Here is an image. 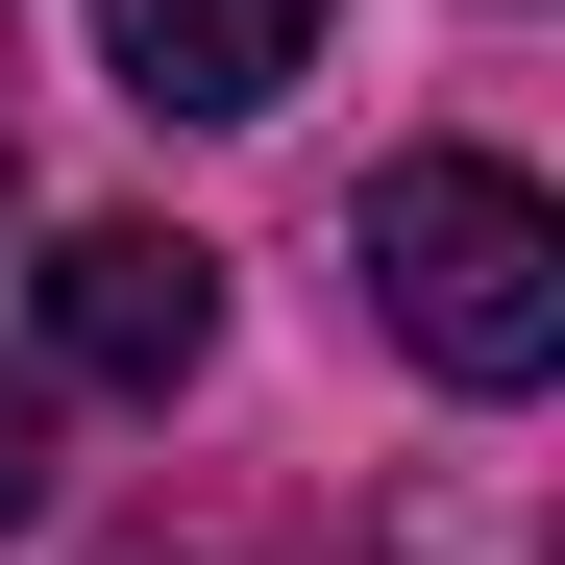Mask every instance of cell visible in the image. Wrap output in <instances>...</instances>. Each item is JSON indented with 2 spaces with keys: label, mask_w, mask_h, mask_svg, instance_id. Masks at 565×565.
<instances>
[{
  "label": "cell",
  "mask_w": 565,
  "mask_h": 565,
  "mask_svg": "<svg viewBox=\"0 0 565 565\" xmlns=\"http://www.w3.org/2000/svg\"><path fill=\"white\" fill-rule=\"evenodd\" d=\"M369 320L443 394H541L565 369V198L492 172V148H394L369 172Z\"/></svg>",
  "instance_id": "1"
},
{
  "label": "cell",
  "mask_w": 565,
  "mask_h": 565,
  "mask_svg": "<svg viewBox=\"0 0 565 565\" xmlns=\"http://www.w3.org/2000/svg\"><path fill=\"white\" fill-rule=\"evenodd\" d=\"M50 369H74V394H198V369H222V246L74 222L50 246Z\"/></svg>",
  "instance_id": "2"
},
{
  "label": "cell",
  "mask_w": 565,
  "mask_h": 565,
  "mask_svg": "<svg viewBox=\"0 0 565 565\" xmlns=\"http://www.w3.org/2000/svg\"><path fill=\"white\" fill-rule=\"evenodd\" d=\"M99 74L148 124H270L320 74V0H99Z\"/></svg>",
  "instance_id": "3"
},
{
  "label": "cell",
  "mask_w": 565,
  "mask_h": 565,
  "mask_svg": "<svg viewBox=\"0 0 565 565\" xmlns=\"http://www.w3.org/2000/svg\"><path fill=\"white\" fill-rule=\"evenodd\" d=\"M25 516H50V394L0 369V541H25Z\"/></svg>",
  "instance_id": "4"
}]
</instances>
